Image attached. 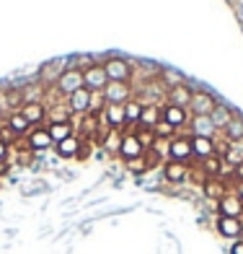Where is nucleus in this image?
Segmentation results:
<instances>
[{
  "label": "nucleus",
  "instance_id": "f257e3e1",
  "mask_svg": "<svg viewBox=\"0 0 243 254\" xmlns=\"http://www.w3.org/2000/svg\"><path fill=\"white\" fill-rule=\"evenodd\" d=\"M78 88H83V67H67V70L60 73V78L54 80V91L70 96Z\"/></svg>",
  "mask_w": 243,
  "mask_h": 254
},
{
  "label": "nucleus",
  "instance_id": "f03ea898",
  "mask_svg": "<svg viewBox=\"0 0 243 254\" xmlns=\"http://www.w3.org/2000/svg\"><path fill=\"white\" fill-rule=\"evenodd\" d=\"M192 158H194V153H192V135H176L173 140H168V161L189 164Z\"/></svg>",
  "mask_w": 243,
  "mask_h": 254
},
{
  "label": "nucleus",
  "instance_id": "7ed1b4c3",
  "mask_svg": "<svg viewBox=\"0 0 243 254\" xmlns=\"http://www.w3.org/2000/svg\"><path fill=\"white\" fill-rule=\"evenodd\" d=\"M103 70H106L109 80H117V83H130V78H132V65L127 60H122V57L103 60Z\"/></svg>",
  "mask_w": 243,
  "mask_h": 254
},
{
  "label": "nucleus",
  "instance_id": "20e7f679",
  "mask_svg": "<svg viewBox=\"0 0 243 254\" xmlns=\"http://www.w3.org/2000/svg\"><path fill=\"white\" fill-rule=\"evenodd\" d=\"M94 91L91 88H78L75 94H70L67 96V109H70L73 114H80V117H83V114H88L91 112V107H94Z\"/></svg>",
  "mask_w": 243,
  "mask_h": 254
},
{
  "label": "nucleus",
  "instance_id": "39448f33",
  "mask_svg": "<svg viewBox=\"0 0 243 254\" xmlns=\"http://www.w3.org/2000/svg\"><path fill=\"white\" fill-rule=\"evenodd\" d=\"M101 96H103V101L106 104H124L132 99V86L130 83H117V80H109L106 83V88L101 91Z\"/></svg>",
  "mask_w": 243,
  "mask_h": 254
},
{
  "label": "nucleus",
  "instance_id": "423d86ee",
  "mask_svg": "<svg viewBox=\"0 0 243 254\" xmlns=\"http://www.w3.org/2000/svg\"><path fill=\"white\" fill-rule=\"evenodd\" d=\"M119 156H122V161H124V164H127V161H135V158H143V156H145V148L140 145V140H137V135H135L132 130L122 132Z\"/></svg>",
  "mask_w": 243,
  "mask_h": 254
},
{
  "label": "nucleus",
  "instance_id": "0eeeda50",
  "mask_svg": "<svg viewBox=\"0 0 243 254\" xmlns=\"http://www.w3.org/2000/svg\"><path fill=\"white\" fill-rule=\"evenodd\" d=\"M160 120L168 122L171 127H187L192 122V112L184 109V107H173V104H166V107H160Z\"/></svg>",
  "mask_w": 243,
  "mask_h": 254
},
{
  "label": "nucleus",
  "instance_id": "6e6552de",
  "mask_svg": "<svg viewBox=\"0 0 243 254\" xmlns=\"http://www.w3.org/2000/svg\"><path fill=\"white\" fill-rule=\"evenodd\" d=\"M106 83H109V75H106V70H103V65H91V67L83 70V86L91 88L94 94L103 91Z\"/></svg>",
  "mask_w": 243,
  "mask_h": 254
},
{
  "label": "nucleus",
  "instance_id": "1a4fd4ad",
  "mask_svg": "<svg viewBox=\"0 0 243 254\" xmlns=\"http://www.w3.org/2000/svg\"><path fill=\"white\" fill-rule=\"evenodd\" d=\"M215 107H217V101H215L212 94H207V91H194V94H192V104H189L192 117H199V114H210Z\"/></svg>",
  "mask_w": 243,
  "mask_h": 254
},
{
  "label": "nucleus",
  "instance_id": "9d476101",
  "mask_svg": "<svg viewBox=\"0 0 243 254\" xmlns=\"http://www.w3.org/2000/svg\"><path fill=\"white\" fill-rule=\"evenodd\" d=\"M217 213L225 218H241L243 215V200L236 192H225V197L217 200Z\"/></svg>",
  "mask_w": 243,
  "mask_h": 254
},
{
  "label": "nucleus",
  "instance_id": "9b49d317",
  "mask_svg": "<svg viewBox=\"0 0 243 254\" xmlns=\"http://www.w3.org/2000/svg\"><path fill=\"white\" fill-rule=\"evenodd\" d=\"M163 179L171 184H181L189 179V164H181V161H166L163 164Z\"/></svg>",
  "mask_w": 243,
  "mask_h": 254
},
{
  "label": "nucleus",
  "instance_id": "f8f14e48",
  "mask_svg": "<svg viewBox=\"0 0 243 254\" xmlns=\"http://www.w3.org/2000/svg\"><path fill=\"white\" fill-rule=\"evenodd\" d=\"M192 94H194V88H192V86H187V83L173 86V88H168V94H166V104H173V107H184V109H189V104H192Z\"/></svg>",
  "mask_w": 243,
  "mask_h": 254
},
{
  "label": "nucleus",
  "instance_id": "ddd939ff",
  "mask_svg": "<svg viewBox=\"0 0 243 254\" xmlns=\"http://www.w3.org/2000/svg\"><path fill=\"white\" fill-rule=\"evenodd\" d=\"M18 112L24 114V117L29 120V125L34 127V125H42L44 120H47V107H44L42 101H29V104H21L18 107Z\"/></svg>",
  "mask_w": 243,
  "mask_h": 254
},
{
  "label": "nucleus",
  "instance_id": "4468645a",
  "mask_svg": "<svg viewBox=\"0 0 243 254\" xmlns=\"http://www.w3.org/2000/svg\"><path fill=\"white\" fill-rule=\"evenodd\" d=\"M26 145L31 148V151H47V148H52L54 143H52V137H49V132H47V127H34V130L26 135Z\"/></svg>",
  "mask_w": 243,
  "mask_h": 254
},
{
  "label": "nucleus",
  "instance_id": "2eb2a0df",
  "mask_svg": "<svg viewBox=\"0 0 243 254\" xmlns=\"http://www.w3.org/2000/svg\"><path fill=\"white\" fill-rule=\"evenodd\" d=\"M217 231H220V236L238 241L243 236V221H241V218H225V215H220L217 218Z\"/></svg>",
  "mask_w": 243,
  "mask_h": 254
},
{
  "label": "nucleus",
  "instance_id": "dca6fc26",
  "mask_svg": "<svg viewBox=\"0 0 243 254\" xmlns=\"http://www.w3.org/2000/svg\"><path fill=\"white\" fill-rule=\"evenodd\" d=\"M192 153L196 161H204L215 156V137H199V135H192Z\"/></svg>",
  "mask_w": 243,
  "mask_h": 254
},
{
  "label": "nucleus",
  "instance_id": "f3484780",
  "mask_svg": "<svg viewBox=\"0 0 243 254\" xmlns=\"http://www.w3.org/2000/svg\"><path fill=\"white\" fill-rule=\"evenodd\" d=\"M189 127H192V135H199V137H215V135H217L215 125H212V120H210V114H199V117H192Z\"/></svg>",
  "mask_w": 243,
  "mask_h": 254
},
{
  "label": "nucleus",
  "instance_id": "a211bd4d",
  "mask_svg": "<svg viewBox=\"0 0 243 254\" xmlns=\"http://www.w3.org/2000/svg\"><path fill=\"white\" fill-rule=\"evenodd\" d=\"M202 192H204V197H210V200H220V197H225L228 184L220 177H210V179L202 182Z\"/></svg>",
  "mask_w": 243,
  "mask_h": 254
},
{
  "label": "nucleus",
  "instance_id": "6ab92c4d",
  "mask_svg": "<svg viewBox=\"0 0 243 254\" xmlns=\"http://www.w3.org/2000/svg\"><path fill=\"white\" fill-rule=\"evenodd\" d=\"M78 151H80V137L78 135L65 137L62 143H54V153L60 158H78Z\"/></svg>",
  "mask_w": 243,
  "mask_h": 254
},
{
  "label": "nucleus",
  "instance_id": "aec40b11",
  "mask_svg": "<svg viewBox=\"0 0 243 254\" xmlns=\"http://www.w3.org/2000/svg\"><path fill=\"white\" fill-rule=\"evenodd\" d=\"M8 127H10V130H13L16 132V137H21V135H29L31 132V125H29V120L24 117V114H21L18 109L16 112H8V122H5Z\"/></svg>",
  "mask_w": 243,
  "mask_h": 254
},
{
  "label": "nucleus",
  "instance_id": "412c9836",
  "mask_svg": "<svg viewBox=\"0 0 243 254\" xmlns=\"http://www.w3.org/2000/svg\"><path fill=\"white\" fill-rule=\"evenodd\" d=\"M160 122V107L158 104H145L143 107V117L135 127H147V130H155V125Z\"/></svg>",
  "mask_w": 243,
  "mask_h": 254
},
{
  "label": "nucleus",
  "instance_id": "4be33fe9",
  "mask_svg": "<svg viewBox=\"0 0 243 254\" xmlns=\"http://www.w3.org/2000/svg\"><path fill=\"white\" fill-rule=\"evenodd\" d=\"M47 132H49V137H52V143H62L65 137L75 135L73 122H52V125H47Z\"/></svg>",
  "mask_w": 243,
  "mask_h": 254
},
{
  "label": "nucleus",
  "instance_id": "5701e85b",
  "mask_svg": "<svg viewBox=\"0 0 243 254\" xmlns=\"http://www.w3.org/2000/svg\"><path fill=\"white\" fill-rule=\"evenodd\" d=\"M210 120H212V125H215V130L220 132V130H225V127L230 125V120H233V112H230L228 107H223V104H217V107L210 112Z\"/></svg>",
  "mask_w": 243,
  "mask_h": 254
},
{
  "label": "nucleus",
  "instance_id": "b1692460",
  "mask_svg": "<svg viewBox=\"0 0 243 254\" xmlns=\"http://www.w3.org/2000/svg\"><path fill=\"white\" fill-rule=\"evenodd\" d=\"M119 145H122V130H106L101 137V148L106 153L119 156Z\"/></svg>",
  "mask_w": 243,
  "mask_h": 254
},
{
  "label": "nucleus",
  "instance_id": "393cba45",
  "mask_svg": "<svg viewBox=\"0 0 243 254\" xmlns=\"http://www.w3.org/2000/svg\"><path fill=\"white\" fill-rule=\"evenodd\" d=\"M199 171L204 174V179H210V177H220V171H223V156H210V158H204L199 161Z\"/></svg>",
  "mask_w": 243,
  "mask_h": 254
},
{
  "label": "nucleus",
  "instance_id": "a878e982",
  "mask_svg": "<svg viewBox=\"0 0 243 254\" xmlns=\"http://www.w3.org/2000/svg\"><path fill=\"white\" fill-rule=\"evenodd\" d=\"M143 107H145V104L140 101V99H130V101H127L124 104V117H127V127H135L137 122H140V117H143Z\"/></svg>",
  "mask_w": 243,
  "mask_h": 254
},
{
  "label": "nucleus",
  "instance_id": "bb28decb",
  "mask_svg": "<svg viewBox=\"0 0 243 254\" xmlns=\"http://www.w3.org/2000/svg\"><path fill=\"white\" fill-rule=\"evenodd\" d=\"M132 132L137 135V140H140V145L145 148V151H153V148L158 145L155 130H147V127H132Z\"/></svg>",
  "mask_w": 243,
  "mask_h": 254
},
{
  "label": "nucleus",
  "instance_id": "cd10ccee",
  "mask_svg": "<svg viewBox=\"0 0 243 254\" xmlns=\"http://www.w3.org/2000/svg\"><path fill=\"white\" fill-rule=\"evenodd\" d=\"M223 132H225V137H228L230 143H243V120L241 117H233Z\"/></svg>",
  "mask_w": 243,
  "mask_h": 254
},
{
  "label": "nucleus",
  "instance_id": "c85d7f7f",
  "mask_svg": "<svg viewBox=\"0 0 243 254\" xmlns=\"http://www.w3.org/2000/svg\"><path fill=\"white\" fill-rule=\"evenodd\" d=\"M223 161L230 166H241L243 164V143H230L228 151L223 153Z\"/></svg>",
  "mask_w": 243,
  "mask_h": 254
},
{
  "label": "nucleus",
  "instance_id": "c756f323",
  "mask_svg": "<svg viewBox=\"0 0 243 254\" xmlns=\"http://www.w3.org/2000/svg\"><path fill=\"white\" fill-rule=\"evenodd\" d=\"M160 83L166 86V91L168 88H173V86H181V83H187V80H184V75H179L176 70H160Z\"/></svg>",
  "mask_w": 243,
  "mask_h": 254
},
{
  "label": "nucleus",
  "instance_id": "7c9ffc66",
  "mask_svg": "<svg viewBox=\"0 0 243 254\" xmlns=\"http://www.w3.org/2000/svg\"><path fill=\"white\" fill-rule=\"evenodd\" d=\"M42 86H37V83H34V86H24V88H21V96H24V104H29V101H39L42 99Z\"/></svg>",
  "mask_w": 243,
  "mask_h": 254
},
{
  "label": "nucleus",
  "instance_id": "2f4dec72",
  "mask_svg": "<svg viewBox=\"0 0 243 254\" xmlns=\"http://www.w3.org/2000/svg\"><path fill=\"white\" fill-rule=\"evenodd\" d=\"M70 109H47V125H52V122H70Z\"/></svg>",
  "mask_w": 243,
  "mask_h": 254
},
{
  "label": "nucleus",
  "instance_id": "473e14b6",
  "mask_svg": "<svg viewBox=\"0 0 243 254\" xmlns=\"http://www.w3.org/2000/svg\"><path fill=\"white\" fill-rule=\"evenodd\" d=\"M155 135H158V140H160V137H168V140H173V137H176V127H171L168 122L160 120V122L155 125Z\"/></svg>",
  "mask_w": 243,
  "mask_h": 254
},
{
  "label": "nucleus",
  "instance_id": "72a5a7b5",
  "mask_svg": "<svg viewBox=\"0 0 243 254\" xmlns=\"http://www.w3.org/2000/svg\"><path fill=\"white\" fill-rule=\"evenodd\" d=\"M127 169H130L132 174H145V171H147L145 156H143V158H135V161H127Z\"/></svg>",
  "mask_w": 243,
  "mask_h": 254
},
{
  "label": "nucleus",
  "instance_id": "f704fd0d",
  "mask_svg": "<svg viewBox=\"0 0 243 254\" xmlns=\"http://www.w3.org/2000/svg\"><path fill=\"white\" fill-rule=\"evenodd\" d=\"M0 140H3L5 145H10V143H13V140H18V137H16V132L10 130L8 125H3V127H0Z\"/></svg>",
  "mask_w": 243,
  "mask_h": 254
},
{
  "label": "nucleus",
  "instance_id": "c9c22d12",
  "mask_svg": "<svg viewBox=\"0 0 243 254\" xmlns=\"http://www.w3.org/2000/svg\"><path fill=\"white\" fill-rule=\"evenodd\" d=\"M230 254H243V239H238V241H236L233 249H230Z\"/></svg>",
  "mask_w": 243,
  "mask_h": 254
},
{
  "label": "nucleus",
  "instance_id": "e433bc0d",
  "mask_svg": "<svg viewBox=\"0 0 243 254\" xmlns=\"http://www.w3.org/2000/svg\"><path fill=\"white\" fill-rule=\"evenodd\" d=\"M0 161H8V145L0 140Z\"/></svg>",
  "mask_w": 243,
  "mask_h": 254
},
{
  "label": "nucleus",
  "instance_id": "4c0bfd02",
  "mask_svg": "<svg viewBox=\"0 0 243 254\" xmlns=\"http://www.w3.org/2000/svg\"><path fill=\"white\" fill-rule=\"evenodd\" d=\"M233 192H236L238 197L243 200V182H236V184H233Z\"/></svg>",
  "mask_w": 243,
  "mask_h": 254
},
{
  "label": "nucleus",
  "instance_id": "58836bf2",
  "mask_svg": "<svg viewBox=\"0 0 243 254\" xmlns=\"http://www.w3.org/2000/svg\"><path fill=\"white\" fill-rule=\"evenodd\" d=\"M10 171V166H8V161H0V177H5Z\"/></svg>",
  "mask_w": 243,
  "mask_h": 254
},
{
  "label": "nucleus",
  "instance_id": "ea45409f",
  "mask_svg": "<svg viewBox=\"0 0 243 254\" xmlns=\"http://www.w3.org/2000/svg\"><path fill=\"white\" fill-rule=\"evenodd\" d=\"M0 117H3V104H0Z\"/></svg>",
  "mask_w": 243,
  "mask_h": 254
},
{
  "label": "nucleus",
  "instance_id": "a19ab883",
  "mask_svg": "<svg viewBox=\"0 0 243 254\" xmlns=\"http://www.w3.org/2000/svg\"><path fill=\"white\" fill-rule=\"evenodd\" d=\"M0 187H3V182H0Z\"/></svg>",
  "mask_w": 243,
  "mask_h": 254
}]
</instances>
